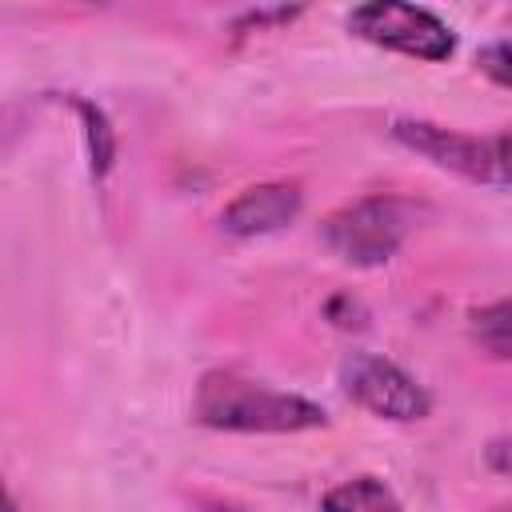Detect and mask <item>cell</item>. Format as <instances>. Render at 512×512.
Returning <instances> with one entry per match:
<instances>
[{
    "label": "cell",
    "mask_w": 512,
    "mask_h": 512,
    "mask_svg": "<svg viewBox=\"0 0 512 512\" xmlns=\"http://www.w3.org/2000/svg\"><path fill=\"white\" fill-rule=\"evenodd\" d=\"M192 420L212 432H240V436H292L328 424V412L300 396L252 380L236 368H212L200 376L192 396Z\"/></svg>",
    "instance_id": "cell-1"
},
{
    "label": "cell",
    "mask_w": 512,
    "mask_h": 512,
    "mask_svg": "<svg viewBox=\"0 0 512 512\" xmlns=\"http://www.w3.org/2000/svg\"><path fill=\"white\" fill-rule=\"evenodd\" d=\"M424 204L408 196H360L320 220L324 248L352 268H384L420 224Z\"/></svg>",
    "instance_id": "cell-2"
},
{
    "label": "cell",
    "mask_w": 512,
    "mask_h": 512,
    "mask_svg": "<svg viewBox=\"0 0 512 512\" xmlns=\"http://www.w3.org/2000/svg\"><path fill=\"white\" fill-rule=\"evenodd\" d=\"M344 24L356 40L376 44L384 52L424 60V64H440L456 52V32L436 12L416 8V4H396V0L356 4Z\"/></svg>",
    "instance_id": "cell-3"
},
{
    "label": "cell",
    "mask_w": 512,
    "mask_h": 512,
    "mask_svg": "<svg viewBox=\"0 0 512 512\" xmlns=\"http://www.w3.org/2000/svg\"><path fill=\"white\" fill-rule=\"evenodd\" d=\"M340 388L356 408L392 424H412L432 412L428 388L412 372H404L396 360L376 352H348L340 360Z\"/></svg>",
    "instance_id": "cell-4"
},
{
    "label": "cell",
    "mask_w": 512,
    "mask_h": 512,
    "mask_svg": "<svg viewBox=\"0 0 512 512\" xmlns=\"http://www.w3.org/2000/svg\"><path fill=\"white\" fill-rule=\"evenodd\" d=\"M304 208V188L296 180H264L240 188L220 208V232L232 240H256L288 228Z\"/></svg>",
    "instance_id": "cell-5"
},
{
    "label": "cell",
    "mask_w": 512,
    "mask_h": 512,
    "mask_svg": "<svg viewBox=\"0 0 512 512\" xmlns=\"http://www.w3.org/2000/svg\"><path fill=\"white\" fill-rule=\"evenodd\" d=\"M320 512H404L400 496L372 472L332 484L320 496Z\"/></svg>",
    "instance_id": "cell-6"
},
{
    "label": "cell",
    "mask_w": 512,
    "mask_h": 512,
    "mask_svg": "<svg viewBox=\"0 0 512 512\" xmlns=\"http://www.w3.org/2000/svg\"><path fill=\"white\" fill-rule=\"evenodd\" d=\"M468 336L484 356L512 360V296L472 308L468 312Z\"/></svg>",
    "instance_id": "cell-7"
},
{
    "label": "cell",
    "mask_w": 512,
    "mask_h": 512,
    "mask_svg": "<svg viewBox=\"0 0 512 512\" xmlns=\"http://www.w3.org/2000/svg\"><path fill=\"white\" fill-rule=\"evenodd\" d=\"M76 112L84 120V144H88V160H92V180H104L112 172V160H116V132H112L108 116L92 100H76Z\"/></svg>",
    "instance_id": "cell-8"
},
{
    "label": "cell",
    "mask_w": 512,
    "mask_h": 512,
    "mask_svg": "<svg viewBox=\"0 0 512 512\" xmlns=\"http://www.w3.org/2000/svg\"><path fill=\"white\" fill-rule=\"evenodd\" d=\"M476 184H512V124L496 136H480V180Z\"/></svg>",
    "instance_id": "cell-9"
},
{
    "label": "cell",
    "mask_w": 512,
    "mask_h": 512,
    "mask_svg": "<svg viewBox=\"0 0 512 512\" xmlns=\"http://www.w3.org/2000/svg\"><path fill=\"white\" fill-rule=\"evenodd\" d=\"M476 64H480V72H484L492 84L512 88V40H492V44H484V48L476 52Z\"/></svg>",
    "instance_id": "cell-10"
},
{
    "label": "cell",
    "mask_w": 512,
    "mask_h": 512,
    "mask_svg": "<svg viewBox=\"0 0 512 512\" xmlns=\"http://www.w3.org/2000/svg\"><path fill=\"white\" fill-rule=\"evenodd\" d=\"M324 316H328L336 328H360V324H364V308H360V300H352L348 292L332 296V300L324 304Z\"/></svg>",
    "instance_id": "cell-11"
},
{
    "label": "cell",
    "mask_w": 512,
    "mask_h": 512,
    "mask_svg": "<svg viewBox=\"0 0 512 512\" xmlns=\"http://www.w3.org/2000/svg\"><path fill=\"white\" fill-rule=\"evenodd\" d=\"M300 16V8H260V12H244L236 24H232V32H240L244 36V28H268V24H288V20H296Z\"/></svg>",
    "instance_id": "cell-12"
},
{
    "label": "cell",
    "mask_w": 512,
    "mask_h": 512,
    "mask_svg": "<svg viewBox=\"0 0 512 512\" xmlns=\"http://www.w3.org/2000/svg\"><path fill=\"white\" fill-rule=\"evenodd\" d=\"M484 460H488L492 472L512 476V436H496V440L484 448Z\"/></svg>",
    "instance_id": "cell-13"
},
{
    "label": "cell",
    "mask_w": 512,
    "mask_h": 512,
    "mask_svg": "<svg viewBox=\"0 0 512 512\" xmlns=\"http://www.w3.org/2000/svg\"><path fill=\"white\" fill-rule=\"evenodd\" d=\"M8 512H20V508H16V496H8Z\"/></svg>",
    "instance_id": "cell-14"
},
{
    "label": "cell",
    "mask_w": 512,
    "mask_h": 512,
    "mask_svg": "<svg viewBox=\"0 0 512 512\" xmlns=\"http://www.w3.org/2000/svg\"><path fill=\"white\" fill-rule=\"evenodd\" d=\"M504 512H512V508H504Z\"/></svg>",
    "instance_id": "cell-15"
}]
</instances>
